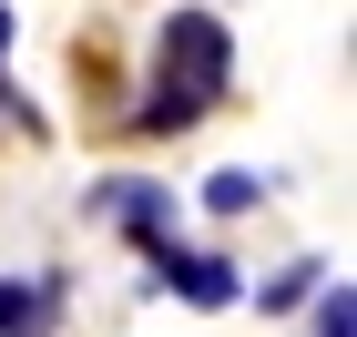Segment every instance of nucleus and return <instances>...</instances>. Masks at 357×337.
Here are the masks:
<instances>
[{
	"label": "nucleus",
	"instance_id": "0eeeda50",
	"mask_svg": "<svg viewBox=\"0 0 357 337\" xmlns=\"http://www.w3.org/2000/svg\"><path fill=\"white\" fill-rule=\"evenodd\" d=\"M10 31H21V21H10V0H0V61H10Z\"/></svg>",
	"mask_w": 357,
	"mask_h": 337
},
{
	"label": "nucleus",
	"instance_id": "20e7f679",
	"mask_svg": "<svg viewBox=\"0 0 357 337\" xmlns=\"http://www.w3.org/2000/svg\"><path fill=\"white\" fill-rule=\"evenodd\" d=\"M317 337H357V307H347V276L317 297Z\"/></svg>",
	"mask_w": 357,
	"mask_h": 337
},
{
	"label": "nucleus",
	"instance_id": "423d86ee",
	"mask_svg": "<svg viewBox=\"0 0 357 337\" xmlns=\"http://www.w3.org/2000/svg\"><path fill=\"white\" fill-rule=\"evenodd\" d=\"M31 307H41L31 286H0V337H21V327H31Z\"/></svg>",
	"mask_w": 357,
	"mask_h": 337
},
{
	"label": "nucleus",
	"instance_id": "7ed1b4c3",
	"mask_svg": "<svg viewBox=\"0 0 357 337\" xmlns=\"http://www.w3.org/2000/svg\"><path fill=\"white\" fill-rule=\"evenodd\" d=\"M112 215L133 225L143 246H153V235H164V195H153V184H112Z\"/></svg>",
	"mask_w": 357,
	"mask_h": 337
},
{
	"label": "nucleus",
	"instance_id": "39448f33",
	"mask_svg": "<svg viewBox=\"0 0 357 337\" xmlns=\"http://www.w3.org/2000/svg\"><path fill=\"white\" fill-rule=\"evenodd\" d=\"M204 204H215V215H245V204H255V174H215V184H204Z\"/></svg>",
	"mask_w": 357,
	"mask_h": 337
},
{
	"label": "nucleus",
	"instance_id": "f03ea898",
	"mask_svg": "<svg viewBox=\"0 0 357 337\" xmlns=\"http://www.w3.org/2000/svg\"><path fill=\"white\" fill-rule=\"evenodd\" d=\"M153 276H164V286H184L194 307H235V276H225V255H194V246H164V235H153Z\"/></svg>",
	"mask_w": 357,
	"mask_h": 337
},
{
	"label": "nucleus",
	"instance_id": "f257e3e1",
	"mask_svg": "<svg viewBox=\"0 0 357 337\" xmlns=\"http://www.w3.org/2000/svg\"><path fill=\"white\" fill-rule=\"evenodd\" d=\"M225 72H235V41H225L215 10H164V41H153V103H143V133H184L225 103Z\"/></svg>",
	"mask_w": 357,
	"mask_h": 337
}]
</instances>
